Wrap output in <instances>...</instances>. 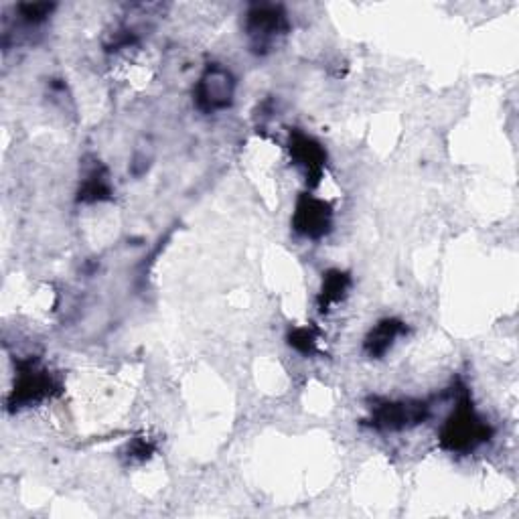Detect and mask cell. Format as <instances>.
Instances as JSON below:
<instances>
[{"instance_id":"ba28073f","label":"cell","mask_w":519,"mask_h":519,"mask_svg":"<svg viewBox=\"0 0 519 519\" xmlns=\"http://www.w3.org/2000/svg\"><path fill=\"white\" fill-rule=\"evenodd\" d=\"M404 333H406V325L398 319H386L378 323V327L372 329V333H369L365 339V353L369 357H384L392 349L396 339Z\"/></svg>"},{"instance_id":"5b68a950","label":"cell","mask_w":519,"mask_h":519,"mask_svg":"<svg viewBox=\"0 0 519 519\" xmlns=\"http://www.w3.org/2000/svg\"><path fill=\"white\" fill-rule=\"evenodd\" d=\"M292 224L299 234L319 240L331 230V207L313 195H303L296 203Z\"/></svg>"},{"instance_id":"7a4b0ae2","label":"cell","mask_w":519,"mask_h":519,"mask_svg":"<svg viewBox=\"0 0 519 519\" xmlns=\"http://www.w3.org/2000/svg\"><path fill=\"white\" fill-rule=\"evenodd\" d=\"M430 414L428 402L408 400V402H384L374 408L372 426L378 430H404L424 422Z\"/></svg>"},{"instance_id":"7c38bea8","label":"cell","mask_w":519,"mask_h":519,"mask_svg":"<svg viewBox=\"0 0 519 519\" xmlns=\"http://www.w3.org/2000/svg\"><path fill=\"white\" fill-rule=\"evenodd\" d=\"M53 5L47 3H37V5H21L19 13L27 23H41L45 21V17H49Z\"/></svg>"},{"instance_id":"52a82bcc","label":"cell","mask_w":519,"mask_h":519,"mask_svg":"<svg viewBox=\"0 0 519 519\" xmlns=\"http://www.w3.org/2000/svg\"><path fill=\"white\" fill-rule=\"evenodd\" d=\"M290 155H292L294 163L305 171V175H307V179H311V183L319 181V177L323 175V169H325L327 155L323 151V146L315 138H311L303 132H294L290 136Z\"/></svg>"},{"instance_id":"3957f363","label":"cell","mask_w":519,"mask_h":519,"mask_svg":"<svg viewBox=\"0 0 519 519\" xmlns=\"http://www.w3.org/2000/svg\"><path fill=\"white\" fill-rule=\"evenodd\" d=\"M246 29H248V35L254 43V49L264 51L270 45H274L280 35L286 33L288 21H286V15L282 13L280 7H272V5L260 7L258 5L248 13Z\"/></svg>"},{"instance_id":"277c9868","label":"cell","mask_w":519,"mask_h":519,"mask_svg":"<svg viewBox=\"0 0 519 519\" xmlns=\"http://www.w3.org/2000/svg\"><path fill=\"white\" fill-rule=\"evenodd\" d=\"M234 80L224 67H209L197 86V104L205 112L224 110L232 104Z\"/></svg>"},{"instance_id":"6da1fadb","label":"cell","mask_w":519,"mask_h":519,"mask_svg":"<svg viewBox=\"0 0 519 519\" xmlns=\"http://www.w3.org/2000/svg\"><path fill=\"white\" fill-rule=\"evenodd\" d=\"M491 436V428L483 422L469 400H463L440 430L442 449L451 453H471Z\"/></svg>"},{"instance_id":"8992f818","label":"cell","mask_w":519,"mask_h":519,"mask_svg":"<svg viewBox=\"0 0 519 519\" xmlns=\"http://www.w3.org/2000/svg\"><path fill=\"white\" fill-rule=\"evenodd\" d=\"M53 390H55V384H53V378L49 376V372L39 369L35 363H27L21 369L19 380L15 384V390L11 396V406H15V408L33 406V404L49 398Z\"/></svg>"},{"instance_id":"30bf717a","label":"cell","mask_w":519,"mask_h":519,"mask_svg":"<svg viewBox=\"0 0 519 519\" xmlns=\"http://www.w3.org/2000/svg\"><path fill=\"white\" fill-rule=\"evenodd\" d=\"M108 197H110V183H108L106 175L100 171H92L82 185L80 199L82 201H102Z\"/></svg>"},{"instance_id":"9c48e42d","label":"cell","mask_w":519,"mask_h":519,"mask_svg":"<svg viewBox=\"0 0 519 519\" xmlns=\"http://www.w3.org/2000/svg\"><path fill=\"white\" fill-rule=\"evenodd\" d=\"M349 284H351V280L345 272H341V270L327 272L321 294H319V309L325 313V311H329V307L341 303Z\"/></svg>"},{"instance_id":"8fae6325","label":"cell","mask_w":519,"mask_h":519,"mask_svg":"<svg viewBox=\"0 0 519 519\" xmlns=\"http://www.w3.org/2000/svg\"><path fill=\"white\" fill-rule=\"evenodd\" d=\"M288 341L296 351H301V353H315V349H317V333L313 329H307V327L305 329H294L290 333Z\"/></svg>"}]
</instances>
